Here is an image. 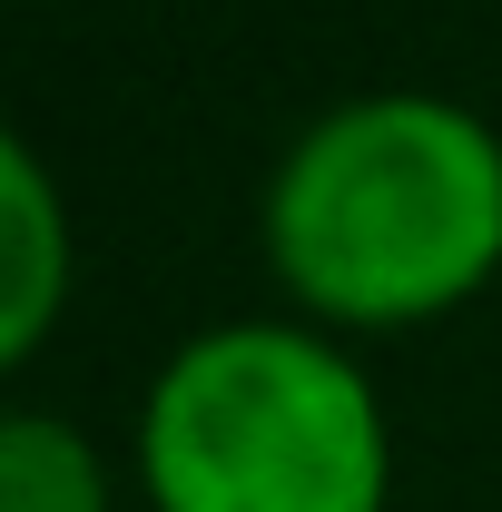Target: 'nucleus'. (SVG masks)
<instances>
[{"label": "nucleus", "instance_id": "obj_2", "mask_svg": "<svg viewBox=\"0 0 502 512\" xmlns=\"http://www.w3.org/2000/svg\"><path fill=\"white\" fill-rule=\"evenodd\" d=\"M148 512H384L394 424L345 335L306 316L197 325L138 404Z\"/></svg>", "mask_w": 502, "mask_h": 512}, {"label": "nucleus", "instance_id": "obj_1", "mask_svg": "<svg viewBox=\"0 0 502 512\" xmlns=\"http://www.w3.org/2000/svg\"><path fill=\"white\" fill-rule=\"evenodd\" d=\"M256 237L325 335H414L502 276V138L463 99L365 89L276 158Z\"/></svg>", "mask_w": 502, "mask_h": 512}, {"label": "nucleus", "instance_id": "obj_3", "mask_svg": "<svg viewBox=\"0 0 502 512\" xmlns=\"http://www.w3.org/2000/svg\"><path fill=\"white\" fill-rule=\"evenodd\" d=\"M0 227H10V296H0V365H30L69 306V207L30 138H0Z\"/></svg>", "mask_w": 502, "mask_h": 512}, {"label": "nucleus", "instance_id": "obj_4", "mask_svg": "<svg viewBox=\"0 0 502 512\" xmlns=\"http://www.w3.org/2000/svg\"><path fill=\"white\" fill-rule=\"evenodd\" d=\"M0 512H109V453L69 414L20 404L0 424Z\"/></svg>", "mask_w": 502, "mask_h": 512}]
</instances>
